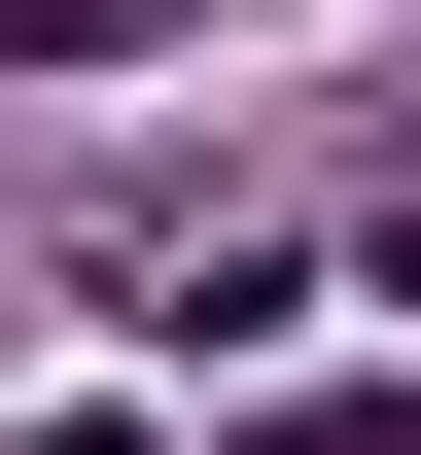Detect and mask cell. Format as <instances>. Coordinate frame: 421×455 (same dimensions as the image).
I'll return each instance as SVG.
<instances>
[{
    "label": "cell",
    "instance_id": "6da1fadb",
    "mask_svg": "<svg viewBox=\"0 0 421 455\" xmlns=\"http://www.w3.org/2000/svg\"><path fill=\"white\" fill-rule=\"evenodd\" d=\"M141 36H176V0H0V70H141Z\"/></svg>",
    "mask_w": 421,
    "mask_h": 455
}]
</instances>
